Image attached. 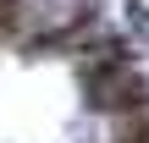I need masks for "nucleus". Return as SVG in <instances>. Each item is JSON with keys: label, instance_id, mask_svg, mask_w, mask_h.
Returning a JSON list of instances; mask_svg holds the SVG:
<instances>
[{"label": "nucleus", "instance_id": "obj_1", "mask_svg": "<svg viewBox=\"0 0 149 143\" xmlns=\"http://www.w3.org/2000/svg\"><path fill=\"white\" fill-rule=\"evenodd\" d=\"M127 28H133V39L149 44V6L144 0H127Z\"/></svg>", "mask_w": 149, "mask_h": 143}]
</instances>
